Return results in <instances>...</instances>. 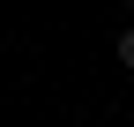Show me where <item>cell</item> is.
<instances>
[{
  "instance_id": "1",
  "label": "cell",
  "mask_w": 134,
  "mask_h": 127,
  "mask_svg": "<svg viewBox=\"0 0 134 127\" xmlns=\"http://www.w3.org/2000/svg\"><path fill=\"white\" fill-rule=\"evenodd\" d=\"M119 60H127V67H134V30H127V38H119Z\"/></svg>"
}]
</instances>
